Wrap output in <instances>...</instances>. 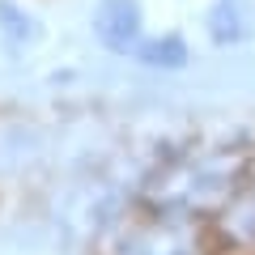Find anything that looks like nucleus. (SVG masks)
Returning a JSON list of instances; mask_svg holds the SVG:
<instances>
[{"label":"nucleus","mask_w":255,"mask_h":255,"mask_svg":"<svg viewBox=\"0 0 255 255\" xmlns=\"http://www.w3.org/2000/svg\"><path fill=\"white\" fill-rule=\"evenodd\" d=\"M94 255H255V128L166 149Z\"/></svg>","instance_id":"nucleus-1"},{"label":"nucleus","mask_w":255,"mask_h":255,"mask_svg":"<svg viewBox=\"0 0 255 255\" xmlns=\"http://www.w3.org/2000/svg\"><path fill=\"white\" fill-rule=\"evenodd\" d=\"M94 34L111 51H136L140 47V9H136V0H102V9L94 13Z\"/></svg>","instance_id":"nucleus-2"},{"label":"nucleus","mask_w":255,"mask_h":255,"mask_svg":"<svg viewBox=\"0 0 255 255\" xmlns=\"http://www.w3.org/2000/svg\"><path fill=\"white\" fill-rule=\"evenodd\" d=\"M209 26H213V38L217 43H238L247 34V26H251V17H247L243 0H221L217 9L209 13Z\"/></svg>","instance_id":"nucleus-3"},{"label":"nucleus","mask_w":255,"mask_h":255,"mask_svg":"<svg viewBox=\"0 0 255 255\" xmlns=\"http://www.w3.org/2000/svg\"><path fill=\"white\" fill-rule=\"evenodd\" d=\"M136 55H140L145 64H166V68H179V64L187 60V47H183L174 34H166V38H153V43H140Z\"/></svg>","instance_id":"nucleus-4"}]
</instances>
